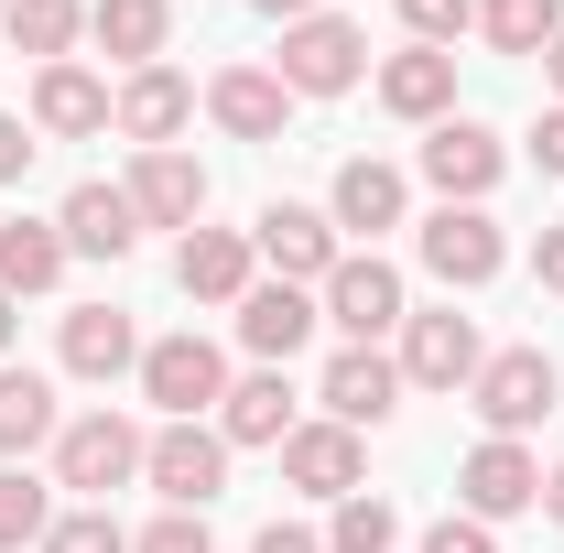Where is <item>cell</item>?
Masks as SVG:
<instances>
[{"label": "cell", "instance_id": "b9f144b4", "mask_svg": "<svg viewBox=\"0 0 564 553\" xmlns=\"http://www.w3.org/2000/svg\"><path fill=\"white\" fill-rule=\"evenodd\" d=\"M543 76H554V109H564V33L543 44Z\"/></svg>", "mask_w": 564, "mask_h": 553}, {"label": "cell", "instance_id": "5b68a950", "mask_svg": "<svg viewBox=\"0 0 564 553\" xmlns=\"http://www.w3.org/2000/svg\"><path fill=\"white\" fill-rule=\"evenodd\" d=\"M467 402H478V423H489V434H532V423L564 402V369L543 358V347H499V358H478Z\"/></svg>", "mask_w": 564, "mask_h": 553}, {"label": "cell", "instance_id": "7402d4cb", "mask_svg": "<svg viewBox=\"0 0 564 553\" xmlns=\"http://www.w3.org/2000/svg\"><path fill=\"white\" fill-rule=\"evenodd\" d=\"M131 207H141V228H207V163L196 152H141Z\"/></svg>", "mask_w": 564, "mask_h": 553}, {"label": "cell", "instance_id": "7a4b0ae2", "mask_svg": "<svg viewBox=\"0 0 564 553\" xmlns=\"http://www.w3.org/2000/svg\"><path fill=\"white\" fill-rule=\"evenodd\" d=\"M282 87L293 98H348L358 76H369V33H358L348 11H315V22H282Z\"/></svg>", "mask_w": 564, "mask_h": 553}, {"label": "cell", "instance_id": "277c9868", "mask_svg": "<svg viewBox=\"0 0 564 553\" xmlns=\"http://www.w3.org/2000/svg\"><path fill=\"white\" fill-rule=\"evenodd\" d=\"M141 423H120V413H76L66 434H55V488H76V499H98L109 510V488H131L141 478Z\"/></svg>", "mask_w": 564, "mask_h": 553}, {"label": "cell", "instance_id": "ab89813d", "mask_svg": "<svg viewBox=\"0 0 564 553\" xmlns=\"http://www.w3.org/2000/svg\"><path fill=\"white\" fill-rule=\"evenodd\" d=\"M250 11H261V22H315L326 0H250Z\"/></svg>", "mask_w": 564, "mask_h": 553}, {"label": "cell", "instance_id": "cb8c5ba5", "mask_svg": "<svg viewBox=\"0 0 564 553\" xmlns=\"http://www.w3.org/2000/svg\"><path fill=\"white\" fill-rule=\"evenodd\" d=\"M66 413H55V380L44 369H22V358H0V467H22L33 445H55Z\"/></svg>", "mask_w": 564, "mask_h": 553}, {"label": "cell", "instance_id": "ba28073f", "mask_svg": "<svg viewBox=\"0 0 564 553\" xmlns=\"http://www.w3.org/2000/svg\"><path fill=\"white\" fill-rule=\"evenodd\" d=\"M141 478L163 488V510H207L217 488H228V434L217 423H163L141 445Z\"/></svg>", "mask_w": 564, "mask_h": 553}, {"label": "cell", "instance_id": "2e32d148", "mask_svg": "<svg viewBox=\"0 0 564 553\" xmlns=\"http://www.w3.org/2000/svg\"><path fill=\"white\" fill-rule=\"evenodd\" d=\"M228 315H239V347H250L261 369H293V347H304V337H315V326H326L304 282H250V293H239Z\"/></svg>", "mask_w": 564, "mask_h": 553}, {"label": "cell", "instance_id": "d6a6232c", "mask_svg": "<svg viewBox=\"0 0 564 553\" xmlns=\"http://www.w3.org/2000/svg\"><path fill=\"white\" fill-rule=\"evenodd\" d=\"M402 33H413V44H434V55H445L456 33H478V0H402Z\"/></svg>", "mask_w": 564, "mask_h": 553}, {"label": "cell", "instance_id": "52a82bcc", "mask_svg": "<svg viewBox=\"0 0 564 553\" xmlns=\"http://www.w3.org/2000/svg\"><path fill=\"white\" fill-rule=\"evenodd\" d=\"M510 174V141L489 120H434L423 131V185L445 196V207H489V185Z\"/></svg>", "mask_w": 564, "mask_h": 553}, {"label": "cell", "instance_id": "5bb4252c", "mask_svg": "<svg viewBox=\"0 0 564 553\" xmlns=\"http://www.w3.org/2000/svg\"><path fill=\"white\" fill-rule=\"evenodd\" d=\"M282 478L304 488V499H358L369 488V445H358L348 423H293L282 434Z\"/></svg>", "mask_w": 564, "mask_h": 553}, {"label": "cell", "instance_id": "1f68e13d", "mask_svg": "<svg viewBox=\"0 0 564 553\" xmlns=\"http://www.w3.org/2000/svg\"><path fill=\"white\" fill-rule=\"evenodd\" d=\"M33 553H131V532H120L98 499H76V510H55V532H44Z\"/></svg>", "mask_w": 564, "mask_h": 553}, {"label": "cell", "instance_id": "9c48e42d", "mask_svg": "<svg viewBox=\"0 0 564 553\" xmlns=\"http://www.w3.org/2000/svg\"><path fill=\"white\" fill-rule=\"evenodd\" d=\"M456 499H467V521H521V510H543V456L521 445V434H489L467 467H456Z\"/></svg>", "mask_w": 564, "mask_h": 553}, {"label": "cell", "instance_id": "d590c367", "mask_svg": "<svg viewBox=\"0 0 564 553\" xmlns=\"http://www.w3.org/2000/svg\"><path fill=\"white\" fill-rule=\"evenodd\" d=\"M22 163H33V120L0 109V185H22Z\"/></svg>", "mask_w": 564, "mask_h": 553}, {"label": "cell", "instance_id": "9a60e30c", "mask_svg": "<svg viewBox=\"0 0 564 553\" xmlns=\"http://www.w3.org/2000/svg\"><path fill=\"white\" fill-rule=\"evenodd\" d=\"M196 120V87L174 66H141V76H120L109 87V131L120 141H141V152H174V131Z\"/></svg>", "mask_w": 564, "mask_h": 553}, {"label": "cell", "instance_id": "7c38bea8", "mask_svg": "<svg viewBox=\"0 0 564 553\" xmlns=\"http://www.w3.org/2000/svg\"><path fill=\"white\" fill-rule=\"evenodd\" d=\"M478 326L456 315V304H434V315H402V391H467L478 380Z\"/></svg>", "mask_w": 564, "mask_h": 553}, {"label": "cell", "instance_id": "4fadbf2b", "mask_svg": "<svg viewBox=\"0 0 564 553\" xmlns=\"http://www.w3.org/2000/svg\"><path fill=\"white\" fill-rule=\"evenodd\" d=\"M326 217H337V239H380V228H402V217H413V185H402V163H380V152H348V163H337V185H326Z\"/></svg>", "mask_w": 564, "mask_h": 553}, {"label": "cell", "instance_id": "ac0fdd59", "mask_svg": "<svg viewBox=\"0 0 564 553\" xmlns=\"http://www.w3.org/2000/svg\"><path fill=\"white\" fill-rule=\"evenodd\" d=\"M109 131V76L66 66H33V141H98Z\"/></svg>", "mask_w": 564, "mask_h": 553}, {"label": "cell", "instance_id": "ffe728a7", "mask_svg": "<svg viewBox=\"0 0 564 553\" xmlns=\"http://www.w3.org/2000/svg\"><path fill=\"white\" fill-rule=\"evenodd\" d=\"M55 358H66V380H120V369H141L131 304H76L66 337H55Z\"/></svg>", "mask_w": 564, "mask_h": 553}, {"label": "cell", "instance_id": "8d00e7d4", "mask_svg": "<svg viewBox=\"0 0 564 553\" xmlns=\"http://www.w3.org/2000/svg\"><path fill=\"white\" fill-rule=\"evenodd\" d=\"M250 553H326V532H293V521H272V532H250Z\"/></svg>", "mask_w": 564, "mask_h": 553}, {"label": "cell", "instance_id": "8992f818", "mask_svg": "<svg viewBox=\"0 0 564 553\" xmlns=\"http://www.w3.org/2000/svg\"><path fill=\"white\" fill-rule=\"evenodd\" d=\"M413 250H423V272L445 282V293H478V282H499V261H510V239H499L489 207H434L413 228Z\"/></svg>", "mask_w": 564, "mask_h": 553}, {"label": "cell", "instance_id": "44dd1931", "mask_svg": "<svg viewBox=\"0 0 564 553\" xmlns=\"http://www.w3.org/2000/svg\"><path fill=\"white\" fill-rule=\"evenodd\" d=\"M207 120H217L228 141H282L293 87H282L272 66H228V76H207Z\"/></svg>", "mask_w": 564, "mask_h": 553}, {"label": "cell", "instance_id": "83f0119b", "mask_svg": "<svg viewBox=\"0 0 564 553\" xmlns=\"http://www.w3.org/2000/svg\"><path fill=\"white\" fill-rule=\"evenodd\" d=\"M0 33H11V55H33V66H66L76 33H87V0H0Z\"/></svg>", "mask_w": 564, "mask_h": 553}, {"label": "cell", "instance_id": "d4e9b609", "mask_svg": "<svg viewBox=\"0 0 564 553\" xmlns=\"http://www.w3.org/2000/svg\"><path fill=\"white\" fill-rule=\"evenodd\" d=\"M217 434H228V456H239V445H272V456H282V434H293V380H282V369H250V380H228V402H217Z\"/></svg>", "mask_w": 564, "mask_h": 553}, {"label": "cell", "instance_id": "7bdbcfd3", "mask_svg": "<svg viewBox=\"0 0 564 553\" xmlns=\"http://www.w3.org/2000/svg\"><path fill=\"white\" fill-rule=\"evenodd\" d=\"M11 326H22V315H11V293H0V358H11Z\"/></svg>", "mask_w": 564, "mask_h": 553}, {"label": "cell", "instance_id": "f1b7e54d", "mask_svg": "<svg viewBox=\"0 0 564 553\" xmlns=\"http://www.w3.org/2000/svg\"><path fill=\"white\" fill-rule=\"evenodd\" d=\"M478 33H489L499 55H543L564 33V0H478Z\"/></svg>", "mask_w": 564, "mask_h": 553}, {"label": "cell", "instance_id": "603a6c76", "mask_svg": "<svg viewBox=\"0 0 564 553\" xmlns=\"http://www.w3.org/2000/svg\"><path fill=\"white\" fill-rule=\"evenodd\" d=\"M380 109L391 120H456V55H434V44H402L391 66H380Z\"/></svg>", "mask_w": 564, "mask_h": 553}, {"label": "cell", "instance_id": "f546056e", "mask_svg": "<svg viewBox=\"0 0 564 553\" xmlns=\"http://www.w3.org/2000/svg\"><path fill=\"white\" fill-rule=\"evenodd\" d=\"M44 532H55V488L33 478V467H0V553L44 543Z\"/></svg>", "mask_w": 564, "mask_h": 553}, {"label": "cell", "instance_id": "3957f363", "mask_svg": "<svg viewBox=\"0 0 564 553\" xmlns=\"http://www.w3.org/2000/svg\"><path fill=\"white\" fill-rule=\"evenodd\" d=\"M315 315H326V326H337L348 347H380L391 326H402V315H413V304H402V272H391L380 250H348L337 272L315 282Z\"/></svg>", "mask_w": 564, "mask_h": 553}, {"label": "cell", "instance_id": "30bf717a", "mask_svg": "<svg viewBox=\"0 0 564 553\" xmlns=\"http://www.w3.org/2000/svg\"><path fill=\"white\" fill-rule=\"evenodd\" d=\"M250 250L272 261V282H304V293L348 261V250H337V217H326V207H293V196H272V207L250 217Z\"/></svg>", "mask_w": 564, "mask_h": 553}, {"label": "cell", "instance_id": "836d02e7", "mask_svg": "<svg viewBox=\"0 0 564 553\" xmlns=\"http://www.w3.org/2000/svg\"><path fill=\"white\" fill-rule=\"evenodd\" d=\"M131 553H217L207 543V510H163V521H141Z\"/></svg>", "mask_w": 564, "mask_h": 553}, {"label": "cell", "instance_id": "60d3db41", "mask_svg": "<svg viewBox=\"0 0 564 553\" xmlns=\"http://www.w3.org/2000/svg\"><path fill=\"white\" fill-rule=\"evenodd\" d=\"M543 521H564V467H543Z\"/></svg>", "mask_w": 564, "mask_h": 553}, {"label": "cell", "instance_id": "4316f807", "mask_svg": "<svg viewBox=\"0 0 564 553\" xmlns=\"http://www.w3.org/2000/svg\"><path fill=\"white\" fill-rule=\"evenodd\" d=\"M66 282V228L55 217H0V293H55Z\"/></svg>", "mask_w": 564, "mask_h": 553}, {"label": "cell", "instance_id": "f35d334b", "mask_svg": "<svg viewBox=\"0 0 564 553\" xmlns=\"http://www.w3.org/2000/svg\"><path fill=\"white\" fill-rule=\"evenodd\" d=\"M532 163H543V174H564V109H543V131H532Z\"/></svg>", "mask_w": 564, "mask_h": 553}, {"label": "cell", "instance_id": "8fae6325", "mask_svg": "<svg viewBox=\"0 0 564 553\" xmlns=\"http://www.w3.org/2000/svg\"><path fill=\"white\" fill-rule=\"evenodd\" d=\"M315 402H326V423H348V434H380V423L402 413V358L391 347H337L326 380H315Z\"/></svg>", "mask_w": 564, "mask_h": 553}, {"label": "cell", "instance_id": "74e56055", "mask_svg": "<svg viewBox=\"0 0 564 553\" xmlns=\"http://www.w3.org/2000/svg\"><path fill=\"white\" fill-rule=\"evenodd\" d=\"M532 272H543V293H564V228H543V239H532Z\"/></svg>", "mask_w": 564, "mask_h": 553}, {"label": "cell", "instance_id": "4dcf8cb0", "mask_svg": "<svg viewBox=\"0 0 564 553\" xmlns=\"http://www.w3.org/2000/svg\"><path fill=\"white\" fill-rule=\"evenodd\" d=\"M391 543H402V510H391L380 488L337 499V521H326V553H391Z\"/></svg>", "mask_w": 564, "mask_h": 553}, {"label": "cell", "instance_id": "e0dca14e", "mask_svg": "<svg viewBox=\"0 0 564 553\" xmlns=\"http://www.w3.org/2000/svg\"><path fill=\"white\" fill-rule=\"evenodd\" d=\"M174 282H185V304H239V293L261 282L250 228H185V239H174Z\"/></svg>", "mask_w": 564, "mask_h": 553}, {"label": "cell", "instance_id": "e575fe53", "mask_svg": "<svg viewBox=\"0 0 564 553\" xmlns=\"http://www.w3.org/2000/svg\"><path fill=\"white\" fill-rule=\"evenodd\" d=\"M423 553H499V532H489V521H467V510H445V521L423 532Z\"/></svg>", "mask_w": 564, "mask_h": 553}, {"label": "cell", "instance_id": "d6986e66", "mask_svg": "<svg viewBox=\"0 0 564 553\" xmlns=\"http://www.w3.org/2000/svg\"><path fill=\"white\" fill-rule=\"evenodd\" d=\"M55 228H66V261H131L141 207H131V185H76L55 207Z\"/></svg>", "mask_w": 564, "mask_h": 553}, {"label": "cell", "instance_id": "6da1fadb", "mask_svg": "<svg viewBox=\"0 0 564 553\" xmlns=\"http://www.w3.org/2000/svg\"><path fill=\"white\" fill-rule=\"evenodd\" d=\"M141 402L163 423H217V402H228V358H217V337H152L141 347Z\"/></svg>", "mask_w": 564, "mask_h": 553}, {"label": "cell", "instance_id": "484cf974", "mask_svg": "<svg viewBox=\"0 0 564 553\" xmlns=\"http://www.w3.org/2000/svg\"><path fill=\"white\" fill-rule=\"evenodd\" d=\"M87 33H98V55H120V66H163V44H174V0H87Z\"/></svg>", "mask_w": 564, "mask_h": 553}]
</instances>
